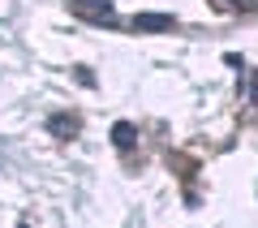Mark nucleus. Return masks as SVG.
<instances>
[{"instance_id": "obj_1", "label": "nucleus", "mask_w": 258, "mask_h": 228, "mask_svg": "<svg viewBox=\"0 0 258 228\" xmlns=\"http://www.w3.org/2000/svg\"><path fill=\"white\" fill-rule=\"evenodd\" d=\"M69 9H74L78 18L95 22V26H112V22H116V9H112V0H69Z\"/></svg>"}, {"instance_id": "obj_2", "label": "nucleus", "mask_w": 258, "mask_h": 228, "mask_svg": "<svg viewBox=\"0 0 258 228\" xmlns=\"http://www.w3.org/2000/svg\"><path fill=\"white\" fill-rule=\"evenodd\" d=\"M134 30H172V18L168 13H138L134 18Z\"/></svg>"}, {"instance_id": "obj_3", "label": "nucleus", "mask_w": 258, "mask_h": 228, "mask_svg": "<svg viewBox=\"0 0 258 228\" xmlns=\"http://www.w3.org/2000/svg\"><path fill=\"white\" fill-rule=\"evenodd\" d=\"M52 129L56 134H78V121L74 117H52Z\"/></svg>"}, {"instance_id": "obj_4", "label": "nucleus", "mask_w": 258, "mask_h": 228, "mask_svg": "<svg viewBox=\"0 0 258 228\" xmlns=\"http://www.w3.org/2000/svg\"><path fill=\"white\" fill-rule=\"evenodd\" d=\"M116 146H134V129L129 125H116Z\"/></svg>"}]
</instances>
